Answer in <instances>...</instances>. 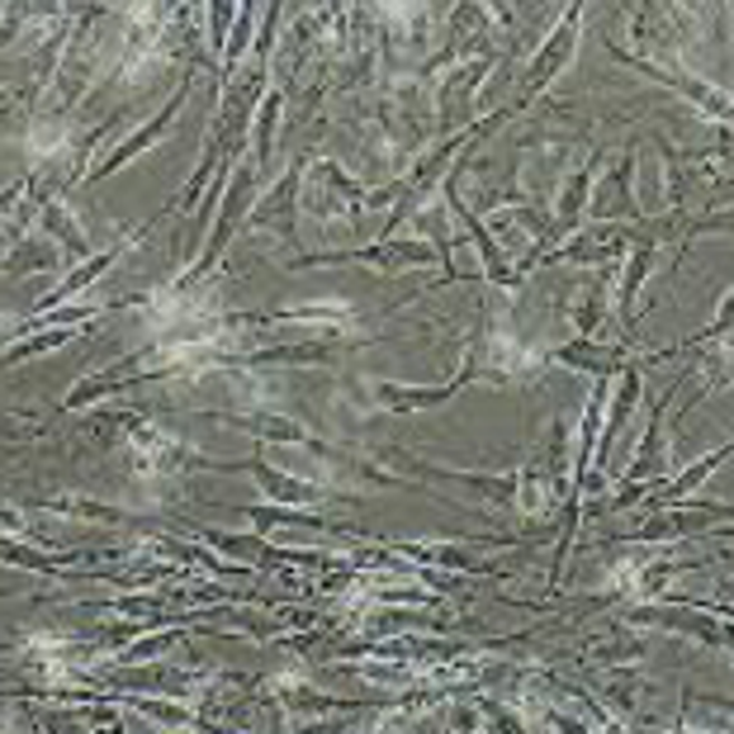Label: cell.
Here are the masks:
<instances>
[{"mask_svg": "<svg viewBox=\"0 0 734 734\" xmlns=\"http://www.w3.org/2000/svg\"><path fill=\"white\" fill-rule=\"evenodd\" d=\"M578 24H583V10L574 6V10H568V20H559V29L545 39V48L536 52V62H530L526 81H522V96H526V100L540 96V90L568 67V58H574V43H578Z\"/></svg>", "mask_w": 734, "mask_h": 734, "instance_id": "1", "label": "cell"}, {"mask_svg": "<svg viewBox=\"0 0 734 734\" xmlns=\"http://www.w3.org/2000/svg\"><path fill=\"white\" fill-rule=\"evenodd\" d=\"M555 360H559V365H574V370H593L597 379H607L612 370H621V351H616V346H593L587 337L559 346Z\"/></svg>", "mask_w": 734, "mask_h": 734, "instance_id": "5", "label": "cell"}, {"mask_svg": "<svg viewBox=\"0 0 734 734\" xmlns=\"http://www.w3.org/2000/svg\"><path fill=\"white\" fill-rule=\"evenodd\" d=\"M635 161L631 157H621L616 161V171L602 180L597 195H593V214L597 218H631L635 214Z\"/></svg>", "mask_w": 734, "mask_h": 734, "instance_id": "4", "label": "cell"}, {"mask_svg": "<svg viewBox=\"0 0 734 734\" xmlns=\"http://www.w3.org/2000/svg\"><path fill=\"white\" fill-rule=\"evenodd\" d=\"M649 261H654V247H645V251H635V256H631L626 285H621V314H626V323H631V314H635V294H639V285H645Z\"/></svg>", "mask_w": 734, "mask_h": 734, "instance_id": "7", "label": "cell"}, {"mask_svg": "<svg viewBox=\"0 0 734 734\" xmlns=\"http://www.w3.org/2000/svg\"><path fill=\"white\" fill-rule=\"evenodd\" d=\"M593 176H597V157L564 186V195H559V228H574L578 224V214L587 205V190H593Z\"/></svg>", "mask_w": 734, "mask_h": 734, "instance_id": "6", "label": "cell"}, {"mask_svg": "<svg viewBox=\"0 0 734 734\" xmlns=\"http://www.w3.org/2000/svg\"><path fill=\"white\" fill-rule=\"evenodd\" d=\"M488 734H526V725H522V715H512L507 706H493L488 711Z\"/></svg>", "mask_w": 734, "mask_h": 734, "instance_id": "9", "label": "cell"}, {"mask_svg": "<svg viewBox=\"0 0 734 734\" xmlns=\"http://www.w3.org/2000/svg\"><path fill=\"white\" fill-rule=\"evenodd\" d=\"M109 261H115V256H109V251H105V256H96V261H86V266H81L77 275H71V280H67V285H62L58 294H52V299H48V304H58V299H67V294H71V289H81V285H90V280H96V275H100V270H105Z\"/></svg>", "mask_w": 734, "mask_h": 734, "instance_id": "8", "label": "cell"}, {"mask_svg": "<svg viewBox=\"0 0 734 734\" xmlns=\"http://www.w3.org/2000/svg\"><path fill=\"white\" fill-rule=\"evenodd\" d=\"M673 394L677 389H668L664 398L654 403V417H649V432H645V440H639V450H635V460H631V469H626V488H639V484H654L658 474L668 469V450H664V408L673 403Z\"/></svg>", "mask_w": 734, "mask_h": 734, "instance_id": "2", "label": "cell"}, {"mask_svg": "<svg viewBox=\"0 0 734 734\" xmlns=\"http://www.w3.org/2000/svg\"><path fill=\"white\" fill-rule=\"evenodd\" d=\"M635 398H639V370L635 365H621V384H616V394H612V413H607V421L597 427V465L607 469V450H612V440L621 436V427L631 421V413H635Z\"/></svg>", "mask_w": 734, "mask_h": 734, "instance_id": "3", "label": "cell"}]
</instances>
